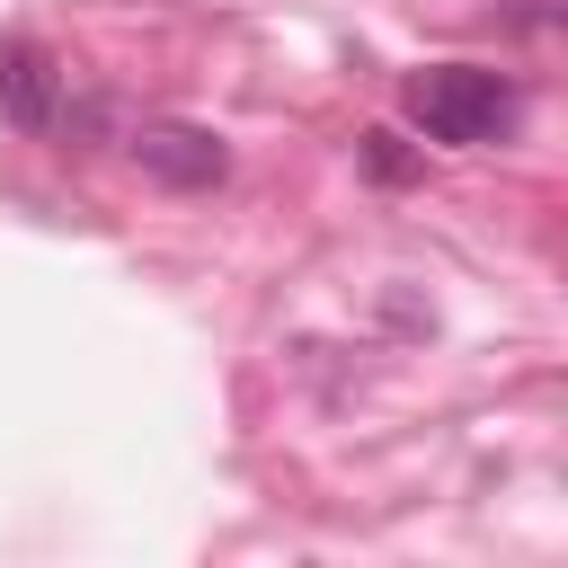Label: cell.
<instances>
[{
  "label": "cell",
  "mask_w": 568,
  "mask_h": 568,
  "mask_svg": "<svg viewBox=\"0 0 568 568\" xmlns=\"http://www.w3.org/2000/svg\"><path fill=\"white\" fill-rule=\"evenodd\" d=\"M124 160H133L142 178L178 186V195H204V186L231 178V142H222L213 124H178V115H142V124L124 133Z\"/></svg>",
  "instance_id": "7a4b0ae2"
},
{
  "label": "cell",
  "mask_w": 568,
  "mask_h": 568,
  "mask_svg": "<svg viewBox=\"0 0 568 568\" xmlns=\"http://www.w3.org/2000/svg\"><path fill=\"white\" fill-rule=\"evenodd\" d=\"M355 151H364V169H373L382 186H408V178H417V151H399V133H364Z\"/></svg>",
  "instance_id": "277c9868"
},
{
  "label": "cell",
  "mask_w": 568,
  "mask_h": 568,
  "mask_svg": "<svg viewBox=\"0 0 568 568\" xmlns=\"http://www.w3.org/2000/svg\"><path fill=\"white\" fill-rule=\"evenodd\" d=\"M408 124L444 151H488L515 133V80L488 62H435L408 80Z\"/></svg>",
  "instance_id": "6da1fadb"
},
{
  "label": "cell",
  "mask_w": 568,
  "mask_h": 568,
  "mask_svg": "<svg viewBox=\"0 0 568 568\" xmlns=\"http://www.w3.org/2000/svg\"><path fill=\"white\" fill-rule=\"evenodd\" d=\"M0 115L18 133H71V71L36 36H9L0 44Z\"/></svg>",
  "instance_id": "3957f363"
}]
</instances>
